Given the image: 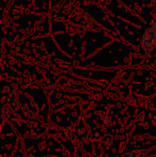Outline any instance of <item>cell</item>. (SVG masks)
<instances>
[{
    "label": "cell",
    "mask_w": 156,
    "mask_h": 157,
    "mask_svg": "<svg viewBox=\"0 0 156 157\" xmlns=\"http://www.w3.org/2000/svg\"><path fill=\"white\" fill-rule=\"evenodd\" d=\"M141 47L146 52H151L156 47V21H153L142 35Z\"/></svg>",
    "instance_id": "obj_1"
},
{
    "label": "cell",
    "mask_w": 156,
    "mask_h": 157,
    "mask_svg": "<svg viewBox=\"0 0 156 157\" xmlns=\"http://www.w3.org/2000/svg\"><path fill=\"white\" fill-rule=\"evenodd\" d=\"M19 105L24 109V111L29 117H33L38 113V107L34 103L33 98L27 93H23L19 97Z\"/></svg>",
    "instance_id": "obj_2"
},
{
    "label": "cell",
    "mask_w": 156,
    "mask_h": 157,
    "mask_svg": "<svg viewBox=\"0 0 156 157\" xmlns=\"http://www.w3.org/2000/svg\"><path fill=\"white\" fill-rule=\"evenodd\" d=\"M3 106L6 110L11 112H15L18 110L19 108V98L17 97V94L15 90H11L10 92L4 94L3 98Z\"/></svg>",
    "instance_id": "obj_3"
},
{
    "label": "cell",
    "mask_w": 156,
    "mask_h": 157,
    "mask_svg": "<svg viewBox=\"0 0 156 157\" xmlns=\"http://www.w3.org/2000/svg\"><path fill=\"white\" fill-rule=\"evenodd\" d=\"M74 138L78 142H87L91 138V135H90L89 130L86 129V128H78L74 134Z\"/></svg>",
    "instance_id": "obj_4"
},
{
    "label": "cell",
    "mask_w": 156,
    "mask_h": 157,
    "mask_svg": "<svg viewBox=\"0 0 156 157\" xmlns=\"http://www.w3.org/2000/svg\"><path fill=\"white\" fill-rule=\"evenodd\" d=\"M142 123L146 127H154L156 125V117L153 113L149 112V113H146L142 119Z\"/></svg>",
    "instance_id": "obj_5"
},
{
    "label": "cell",
    "mask_w": 156,
    "mask_h": 157,
    "mask_svg": "<svg viewBox=\"0 0 156 157\" xmlns=\"http://www.w3.org/2000/svg\"><path fill=\"white\" fill-rule=\"evenodd\" d=\"M148 153L144 150H136V151H131L128 153L123 154L121 157H146Z\"/></svg>",
    "instance_id": "obj_6"
},
{
    "label": "cell",
    "mask_w": 156,
    "mask_h": 157,
    "mask_svg": "<svg viewBox=\"0 0 156 157\" xmlns=\"http://www.w3.org/2000/svg\"><path fill=\"white\" fill-rule=\"evenodd\" d=\"M135 56L137 57V58H139V57L141 56V50H140V48H135Z\"/></svg>",
    "instance_id": "obj_7"
},
{
    "label": "cell",
    "mask_w": 156,
    "mask_h": 157,
    "mask_svg": "<svg viewBox=\"0 0 156 157\" xmlns=\"http://www.w3.org/2000/svg\"><path fill=\"white\" fill-rule=\"evenodd\" d=\"M1 52H3V54L6 52V46H4V45H2V49H1Z\"/></svg>",
    "instance_id": "obj_8"
},
{
    "label": "cell",
    "mask_w": 156,
    "mask_h": 157,
    "mask_svg": "<svg viewBox=\"0 0 156 157\" xmlns=\"http://www.w3.org/2000/svg\"><path fill=\"white\" fill-rule=\"evenodd\" d=\"M155 70H156V66H155Z\"/></svg>",
    "instance_id": "obj_9"
}]
</instances>
